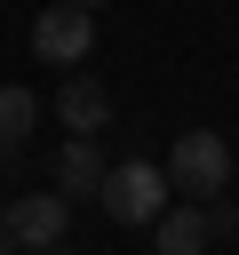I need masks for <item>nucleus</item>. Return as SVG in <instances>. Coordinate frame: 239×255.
I'll list each match as a JSON object with an SVG mask.
<instances>
[{"label":"nucleus","mask_w":239,"mask_h":255,"mask_svg":"<svg viewBox=\"0 0 239 255\" xmlns=\"http://www.w3.org/2000/svg\"><path fill=\"white\" fill-rule=\"evenodd\" d=\"M0 255H16V239H8V231H0Z\"/></svg>","instance_id":"obj_9"},{"label":"nucleus","mask_w":239,"mask_h":255,"mask_svg":"<svg viewBox=\"0 0 239 255\" xmlns=\"http://www.w3.org/2000/svg\"><path fill=\"white\" fill-rule=\"evenodd\" d=\"M223 183H231V143H223L215 128H183L175 151H167V191L207 199V191H223Z\"/></svg>","instance_id":"obj_1"},{"label":"nucleus","mask_w":239,"mask_h":255,"mask_svg":"<svg viewBox=\"0 0 239 255\" xmlns=\"http://www.w3.org/2000/svg\"><path fill=\"white\" fill-rule=\"evenodd\" d=\"M56 120H64L72 135H96V128L112 120V96H104L88 72H64V88H56Z\"/></svg>","instance_id":"obj_6"},{"label":"nucleus","mask_w":239,"mask_h":255,"mask_svg":"<svg viewBox=\"0 0 239 255\" xmlns=\"http://www.w3.org/2000/svg\"><path fill=\"white\" fill-rule=\"evenodd\" d=\"M96 199H104L112 223H159V207H167V167H151V159H120V167H104Z\"/></svg>","instance_id":"obj_2"},{"label":"nucleus","mask_w":239,"mask_h":255,"mask_svg":"<svg viewBox=\"0 0 239 255\" xmlns=\"http://www.w3.org/2000/svg\"><path fill=\"white\" fill-rule=\"evenodd\" d=\"M0 231H8L16 247H56V239L72 231V199H64V191H24V199L0 215Z\"/></svg>","instance_id":"obj_4"},{"label":"nucleus","mask_w":239,"mask_h":255,"mask_svg":"<svg viewBox=\"0 0 239 255\" xmlns=\"http://www.w3.org/2000/svg\"><path fill=\"white\" fill-rule=\"evenodd\" d=\"M32 120H40V104H32V88H0V151H24V135H32Z\"/></svg>","instance_id":"obj_8"},{"label":"nucleus","mask_w":239,"mask_h":255,"mask_svg":"<svg viewBox=\"0 0 239 255\" xmlns=\"http://www.w3.org/2000/svg\"><path fill=\"white\" fill-rule=\"evenodd\" d=\"M104 167H112V159L96 151V135H72V143L56 151V191H64V199H72V191H96Z\"/></svg>","instance_id":"obj_7"},{"label":"nucleus","mask_w":239,"mask_h":255,"mask_svg":"<svg viewBox=\"0 0 239 255\" xmlns=\"http://www.w3.org/2000/svg\"><path fill=\"white\" fill-rule=\"evenodd\" d=\"M32 48H40V64H64V72H80V64H88V48H96V16H88L80 0H56V8H40V24H32Z\"/></svg>","instance_id":"obj_3"},{"label":"nucleus","mask_w":239,"mask_h":255,"mask_svg":"<svg viewBox=\"0 0 239 255\" xmlns=\"http://www.w3.org/2000/svg\"><path fill=\"white\" fill-rule=\"evenodd\" d=\"M80 8H88V16H96V8H104V0H80Z\"/></svg>","instance_id":"obj_10"},{"label":"nucleus","mask_w":239,"mask_h":255,"mask_svg":"<svg viewBox=\"0 0 239 255\" xmlns=\"http://www.w3.org/2000/svg\"><path fill=\"white\" fill-rule=\"evenodd\" d=\"M231 231H239V215H231Z\"/></svg>","instance_id":"obj_11"},{"label":"nucleus","mask_w":239,"mask_h":255,"mask_svg":"<svg viewBox=\"0 0 239 255\" xmlns=\"http://www.w3.org/2000/svg\"><path fill=\"white\" fill-rule=\"evenodd\" d=\"M151 239H159V255H207V239H215V207H207V199H183V207H159Z\"/></svg>","instance_id":"obj_5"}]
</instances>
